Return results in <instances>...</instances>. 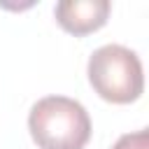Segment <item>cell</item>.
<instances>
[{
  "mask_svg": "<svg viewBox=\"0 0 149 149\" xmlns=\"http://www.w3.org/2000/svg\"><path fill=\"white\" fill-rule=\"evenodd\" d=\"M28 130L40 149H84L91 137V119L81 102L47 95L33 105Z\"/></svg>",
  "mask_w": 149,
  "mask_h": 149,
  "instance_id": "6da1fadb",
  "label": "cell"
},
{
  "mask_svg": "<svg viewBox=\"0 0 149 149\" xmlns=\"http://www.w3.org/2000/svg\"><path fill=\"white\" fill-rule=\"evenodd\" d=\"M88 81L95 93L116 105H126L140 98L144 88L142 63L135 51L123 44H105L88 58Z\"/></svg>",
  "mask_w": 149,
  "mask_h": 149,
  "instance_id": "7a4b0ae2",
  "label": "cell"
},
{
  "mask_svg": "<svg viewBox=\"0 0 149 149\" xmlns=\"http://www.w3.org/2000/svg\"><path fill=\"white\" fill-rule=\"evenodd\" d=\"M56 21L72 35H88L105 26L109 16L107 0H61L56 5Z\"/></svg>",
  "mask_w": 149,
  "mask_h": 149,
  "instance_id": "3957f363",
  "label": "cell"
},
{
  "mask_svg": "<svg viewBox=\"0 0 149 149\" xmlns=\"http://www.w3.org/2000/svg\"><path fill=\"white\" fill-rule=\"evenodd\" d=\"M112 149H147V130H135V133L121 135Z\"/></svg>",
  "mask_w": 149,
  "mask_h": 149,
  "instance_id": "277c9868",
  "label": "cell"
}]
</instances>
